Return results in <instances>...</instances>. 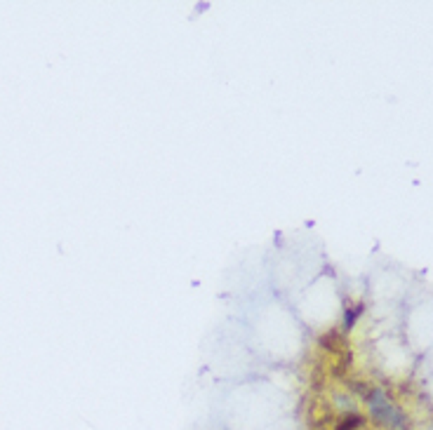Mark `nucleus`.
I'll return each instance as SVG.
<instances>
[{
	"mask_svg": "<svg viewBox=\"0 0 433 430\" xmlns=\"http://www.w3.org/2000/svg\"><path fill=\"white\" fill-rule=\"evenodd\" d=\"M367 402H370V409H372L377 421H382V424L391 426V428H403V416H400V412L393 407V402L384 393L375 390V393L367 395Z\"/></svg>",
	"mask_w": 433,
	"mask_h": 430,
	"instance_id": "obj_1",
	"label": "nucleus"
}]
</instances>
